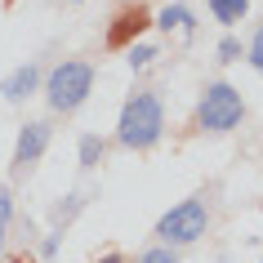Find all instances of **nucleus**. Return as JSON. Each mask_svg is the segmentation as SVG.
<instances>
[{
	"label": "nucleus",
	"mask_w": 263,
	"mask_h": 263,
	"mask_svg": "<svg viewBox=\"0 0 263 263\" xmlns=\"http://www.w3.org/2000/svg\"><path fill=\"white\" fill-rule=\"evenodd\" d=\"M121 143L125 147H152L165 129V111L156 94H129V103L121 107Z\"/></svg>",
	"instance_id": "1"
},
{
	"label": "nucleus",
	"mask_w": 263,
	"mask_h": 263,
	"mask_svg": "<svg viewBox=\"0 0 263 263\" xmlns=\"http://www.w3.org/2000/svg\"><path fill=\"white\" fill-rule=\"evenodd\" d=\"M94 89V67L81 63V58H71V63H58L49 71V81H45V94H49V107L54 111H76L89 98Z\"/></svg>",
	"instance_id": "2"
},
{
	"label": "nucleus",
	"mask_w": 263,
	"mask_h": 263,
	"mask_svg": "<svg viewBox=\"0 0 263 263\" xmlns=\"http://www.w3.org/2000/svg\"><path fill=\"white\" fill-rule=\"evenodd\" d=\"M241 111H246L241 94H236L228 81H214V85H205V94H201L196 121H201V129H214V134H223V129H232V125L241 121Z\"/></svg>",
	"instance_id": "3"
},
{
	"label": "nucleus",
	"mask_w": 263,
	"mask_h": 263,
	"mask_svg": "<svg viewBox=\"0 0 263 263\" xmlns=\"http://www.w3.org/2000/svg\"><path fill=\"white\" fill-rule=\"evenodd\" d=\"M205 223H210L205 201H179L165 219L156 223V236L165 246H192L196 236H205Z\"/></svg>",
	"instance_id": "4"
},
{
	"label": "nucleus",
	"mask_w": 263,
	"mask_h": 263,
	"mask_svg": "<svg viewBox=\"0 0 263 263\" xmlns=\"http://www.w3.org/2000/svg\"><path fill=\"white\" fill-rule=\"evenodd\" d=\"M147 23H152V14H147L143 5L121 9V14L111 18V27H107V49H125V45H134V36H143Z\"/></svg>",
	"instance_id": "5"
},
{
	"label": "nucleus",
	"mask_w": 263,
	"mask_h": 263,
	"mask_svg": "<svg viewBox=\"0 0 263 263\" xmlns=\"http://www.w3.org/2000/svg\"><path fill=\"white\" fill-rule=\"evenodd\" d=\"M49 147V125L45 121H27L18 129V147H14V170H31Z\"/></svg>",
	"instance_id": "6"
},
{
	"label": "nucleus",
	"mask_w": 263,
	"mask_h": 263,
	"mask_svg": "<svg viewBox=\"0 0 263 263\" xmlns=\"http://www.w3.org/2000/svg\"><path fill=\"white\" fill-rule=\"evenodd\" d=\"M36 85H41V67H36V63H23L18 71H9V76H5L0 94L9 98V103H23L27 94H36Z\"/></svg>",
	"instance_id": "7"
},
{
	"label": "nucleus",
	"mask_w": 263,
	"mask_h": 263,
	"mask_svg": "<svg viewBox=\"0 0 263 263\" xmlns=\"http://www.w3.org/2000/svg\"><path fill=\"white\" fill-rule=\"evenodd\" d=\"M246 9H250V0H210V14L219 18V23H228V27H232V23H241V18H246Z\"/></svg>",
	"instance_id": "8"
},
{
	"label": "nucleus",
	"mask_w": 263,
	"mask_h": 263,
	"mask_svg": "<svg viewBox=\"0 0 263 263\" xmlns=\"http://www.w3.org/2000/svg\"><path fill=\"white\" fill-rule=\"evenodd\" d=\"M156 27H192V14H187V9H183V5H170V9H165V14H161V18H156Z\"/></svg>",
	"instance_id": "9"
},
{
	"label": "nucleus",
	"mask_w": 263,
	"mask_h": 263,
	"mask_svg": "<svg viewBox=\"0 0 263 263\" xmlns=\"http://www.w3.org/2000/svg\"><path fill=\"white\" fill-rule=\"evenodd\" d=\"M98 156H103V139H94V134H85L81 139V165H98Z\"/></svg>",
	"instance_id": "10"
},
{
	"label": "nucleus",
	"mask_w": 263,
	"mask_h": 263,
	"mask_svg": "<svg viewBox=\"0 0 263 263\" xmlns=\"http://www.w3.org/2000/svg\"><path fill=\"white\" fill-rule=\"evenodd\" d=\"M139 263H179V254H174L170 246H152V250L139 254Z\"/></svg>",
	"instance_id": "11"
},
{
	"label": "nucleus",
	"mask_w": 263,
	"mask_h": 263,
	"mask_svg": "<svg viewBox=\"0 0 263 263\" xmlns=\"http://www.w3.org/2000/svg\"><path fill=\"white\" fill-rule=\"evenodd\" d=\"M9 214H14V205H9V192H0V250H5V232H9Z\"/></svg>",
	"instance_id": "12"
},
{
	"label": "nucleus",
	"mask_w": 263,
	"mask_h": 263,
	"mask_svg": "<svg viewBox=\"0 0 263 263\" xmlns=\"http://www.w3.org/2000/svg\"><path fill=\"white\" fill-rule=\"evenodd\" d=\"M250 63H254V71H263V27L254 31V41H250Z\"/></svg>",
	"instance_id": "13"
},
{
	"label": "nucleus",
	"mask_w": 263,
	"mask_h": 263,
	"mask_svg": "<svg viewBox=\"0 0 263 263\" xmlns=\"http://www.w3.org/2000/svg\"><path fill=\"white\" fill-rule=\"evenodd\" d=\"M152 58H156V49H152V45H134V49H129V63H134V67L152 63Z\"/></svg>",
	"instance_id": "14"
},
{
	"label": "nucleus",
	"mask_w": 263,
	"mask_h": 263,
	"mask_svg": "<svg viewBox=\"0 0 263 263\" xmlns=\"http://www.w3.org/2000/svg\"><path fill=\"white\" fill-rule=\"evenodd\" d=\"M236 54H241V41H236V36H228V41L219 45V58H223V63H232Z\"/></svg>",
	"instance_id": "15"
}]
</instances>
